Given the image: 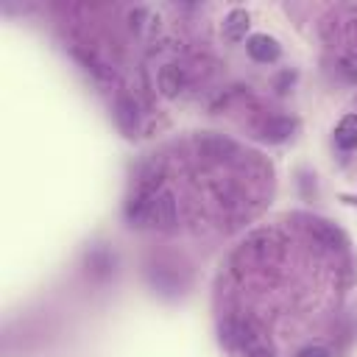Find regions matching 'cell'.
I'll list each match as a JSON object with an SVG mask.
<instances>
[{
	"mask_svg": "<svg viewBox=\"0 0 357 357\" xmlns=\"http://www.w3.org/2000/svg\"><path fill=\"white\" fill-rule=\"evenodd\" d=\"M181 86H184V73H181V67L165 64V67L159 70V89H162V95L173 98V95L181 92Z\"/></svg>",
	"mask_w": 357,
	"mask_h": 357,
	"instance_id": "obj_7",
	"label": "cell"
},
{
	"mask_svg": "<svg viewBox=\"0 0 357 357\" xmlns=\"http://www.w3.org/2000/svg\"><path fill=\"white\" fill-rule=\"evenodd\" d=\"M307 231L318 240V243H324V245H329V248H337V245H343V237H340V231L335 229V226H329L326 220H318V218H312V220H307Z\"/></svg>",
	"mask_w": 357,
	"mask_h": 357,
	"instance_id": "obj_6",
	"label": "cell"
},
{
	"mask_svg": "<svg viewBox=\"0 0 357 357\" xmlns=\"http://www.w3.org/2000/svg\"><path fill=\"white\" fill-rule=\"evenodd\" d=\"M245 50H248V56H251L254 61H259V64H271V61H276L279 53H282L279 42H276L273 36H268V33H254V36H248V39H245Z\"/></svg>",
	"mask_w": 357,
	"mask_h": 357,
	"instance_id": "obj_1",
	"label": "cell"
},
{
	"mask_svg": "<svg viewBox=\"0 0 357 357\" xmlns=\"http://www.w3.org/2000/svg\"><path fill=\"white\" fill-rule=\"evenodd\" d=\"M296 357H329V351L321 349V346H307V349H301Z\"/></svg>",
	"mask_w": 357,
	"mask_h": 357,
	"instance_id": "obj_10",
	"label": "cell"
},
{
	"mask_svg": "<svg viewBox=\"0 0 357 357\" xmlns=\"http://www.w3.org/2000/svg\"><path fill=\"white\" fill-rule=\"evenodd\" d=\"M195 145H198V151H201L204 156H209V159H226L229 153H234V142H231V139H223V137H218V134H204V137L195 139Z\"/></svg>",
	"mask_w": 357,
	"mask_h": 357,
	"instance_id": "obj_2",
	"label": "cell"
},
{
	"mask_svg": "<svg viewBox=\"0 0 357 357\" xmlns=\"http://www.w3.org/2000/svg\"><path fill=\"white\" fill-rule=\"evenodd\" d=\"M114 117H117V126H120L128 137L137 131V106H134V100L117 98V103H114Z\"/></svg>",
	"mask_w": 357,
	"mask_h": 357,
	"instance_id": "obj_8",
	"label": "cell"
},
{
	"mask_svg": "<svg viewBox=\"0 0 357 357\" xmlns=\"http://www.w3.org/2000/svg\"><path fill=\"white\" fill-rule=\"evenodd\" d=\"M293 128H296V123L290 120V117H268L265 120V126H262V139H268V142H282V139H287L290 134H293Z\"/></svg>",
	"mask_w": 357,
	"mask_h": 357,
	"instance_id": "obj_5",
	"label": "cell"
},
{
	"mask_svg": "<svg viewBox=\"0 0 357 357\" xmlns=\"http://www.w3.org/2000/svg\"><path fill=\"white\" fill-rule=\"evenodd\" d=\"M335 145L340 151L357 148V114H343L340 123L335 126Z\"/></svg>",
	"mask_w": 357,
	"mask_h": 357,
	"instance_id": "obj_3",
	"label": "cell"
},
{
	"mask_svg": "<svg viewBox=\"0 0 357 357\" xmlns=\"http://www.w3.org/2000/svg\"><path fill=\"white\" fill-rule=\"evenodd\" d=\"M248 31V14L243 8H231L226 17H223V36L229 42H240Z\"/></svg>",
	"mask_w": 357,
	"mask_h": 357,
	"instance_id": "obj_4",
	"label": "cell"
},
{
	"mask_svg": "<svg viewBox=\"0 0 357 357\" xmlns=\"http://www.w3.org/2000/svg\"><path fill=\"white\" fill-rule=\"evenodd\" d=\"M245 357H276V354H273V349L268 343H257L254 349L245 351Z\"/></svg>",
	"mask_w": 357,
	"mask_h": 357,
	"instance_id": "obj_9",
	"label": "cell"
}]
</instances>
